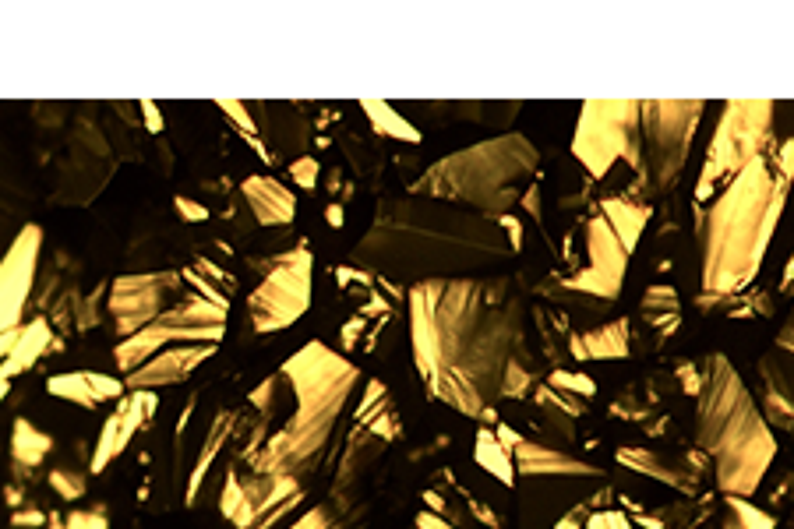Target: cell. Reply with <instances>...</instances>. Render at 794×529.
I'll return each instance as SVG.
<instances>
[{
    "label": "cell",
    "instance_id": "1",
    "mask_svg": "<svg viewBox=\"0 0 794 529\" xmlns=\"http://www.w3.org/2000/svg\"><path fill=\"white\" fill-rule=\"evenodd\" d=\"M413 364L427 395L463 417L495 424L505 374L526 343V307L505 276L442 279L406 290Z\"/></svg>",
    "mask_w": 794,
    "mask_h": 529
},
{
    "label": "cell",
    "instance_id": "2",
    "mask_svg": "<svg viewBox=\"0 0 794 529\" xmlns=\"http://www.w3.org/2000/svg\"><path fill=\"white\" fill-rule=\"evenodd\" d=\"M516 254L502 219L406 191L378 202L350 261L410 290L442 279H477L509 265Z\"/></svg>",
    "mask_w": 794,
    "mask_h": 529
},
{
    "label": "cell",
    "instance_id": "3",
    "mask_svg": "<svg viewBox=\"0 0 794 529\" xmlns=\"http://www.w3.org/2000/svg\"><path fill=\"white\" fill-rule=\"evenodd\" d=\"M279 374L290 381L293 392L290 417L269 434V441L244 466L265 473V477L304 480L322 462L339 417L350 406L353 388L360 385V371L332 346L308 343L290 360H283Z\"/></svg>",
    "mask_w": 794,
    "mask_h": 529
},
{
    "label": "cell",
    "instance_id": "4",
    "mask_svg": "<svg viewBox=\"0 0 794 529\" xmlns=\"http://www.w3.org/2000/svg\"><path fill=\"white\" fill-rule=\"evenodd\" d=\"M787 187L777 184L770 159L745 166L717 194L703 223V290L713 297H731L756 279L766 258L777 219L784 212Z\"/></svg>",
    "mask_w": 794,
    "mask_h": 529
},
{
    "label": "cell",
    "instance_id": "5",
    "mask_svg": "<svg viewBox=\"0 0 794 529\" xmlns=\"http://www.w3.org/2000/svg\"><path fill=\"white\" fill-rule=\"evenodd\" d=\"M696 399V445L713 459L717 487L735 498H752L777 455L770 424L720 353L703 360V388Z\"/></svg>",
    "mask_w": 794,
    "mask_h": 529
},
{
    "label": "cell",
    "instance_id": "6",
    "mask_svg": "<svg viewBox=\"0 0 794 529\" xmlns=\"http://www.w3.org/2000/svg\"><path fill=\"white\" fill-rule=\"evenodd\" d=\"M537 149L530 138L505 131V135L459 149L431 163L410 184V194L438 198V202L463 205L491 219L512 216L526 198V187L537 177Z\"/></svg>",
    "mask_w": 794,
    "mask_h": 529
},
{
    "label": "cell",
    "instance_id": "7",
    "mask_svg": "<svg viewBox=\"0 0 794 529\" xmlns=\"http://www.w3.org/2000/svg\"><path fill=\"white\" fill-rule=\"evenodd\" d=\"M569 152L593 180H604L618 163L643 173V103L586 99Z\"/></svg>",
    "mask_w": 794,
    "mask_h": 529
},
{
    "label": "cell",
    "instance_id": "8",
    "mask_svg": "<svg viewBox=\"0 0 794 529\" xmlns=\"http://www.w3.org/2000/svg\"><path fill=\"white\" fill-rule=\"evenodd\" d=\"M773 103L766 99H731L720 113L717 135L706 149V163L699 170L696 194L710 198L713 187H727L745 166L770 152Z\"/></svg>",
    "mask_w": 794,
    "mask_h": 529
},
{
    "label": "cell",
    "instance_id": "9",
    "mask_svg": "<svg viewBox=\"0 0 794 529\" xmlns=\"http://www.w3.org/2000/svg\"><path fill=\"white\" fill-rule=\"evenodd\" d=\"M226 307L212 304V300L198 297L195 290L180 300L177 307L156 318L149 328H142L138 336L120 339L117 350H113V360H117L120 374L128 378L131 371H138L142 364H149L152 357H159L163 350H173V346H191V343H209L219 346L226 336Z\"/></svg>",
    "mask_w": 794,
    "mask_h": 529
},
{
    "label": "cell",
    "instance_id": "10",
    "mask_svg": "<svg viewBox=\"0 0 794 529\" xmlns=\"http://www.w3.org/2000/svg\"><path fill=\"white\" fill-rule=\"evenodd\" d=\"M699 99H650L643 103V180L646 191H671L689 159V145L703 117Z\"/></svg>",
    "mask_w": 794,
    "mask_h": 529
},
{
    "label": "cell",
    "instance_id": "11",
    "mask_svg": "<svg viewBox=\"0 0 794 529\" xmlns=\"http://www.w3.org/2000/svg\"><path fill=\"white\" fill-rule=\"evenodd\" d=\"M311 261L308 247H293L279 254L262 276V283L248 297V321L258 336L283 332L293 321H300L311 307Z\"/></svg>",
    "mask_w": 794,
    "mask_h": 529
},
{
    "label": "cell",
    "instance_id": "12",
    "mask_svg": "<svg viewBox=\"0 0 794 529\" xmlns=\"http://www.w3.org/2000/svg\"><path fill=\"white\" fill-rule=\"evenodd\" d=\"M191 286L184 272H142V276H117L106 286V314L117 325L120 339L138 336L170 307L188 297Z\"/></svg>",
    "mask_w": 794,
    "mask_h": 529
},
{
    "label": "cell",
    "instance_id": "13",
    "mask_svg": "<svg viewBox=\"0 0 794 529\" xmlns=\"http://www.w3.org/2000/svg\"><path fill=\"white\" fill-rule=\"evenodd\" d=\"M583 240H586V265L579 272H572V276H565L562 286L607 304V300H615L618 293H622L629 251H625L618 233L607 226V219L600 216V212L586 223Z\"/></svg>",
    "mask_w": 794,
    "mask_h": 529
},
{
    "label": "cell",
    "instance_id": "14",
    "mask_svg": "<svg viewBox=\"0 0 794 529\" xmlns=\"http://www.w3.org/2000/svg\"><path fill=\"white\" fill-rule=\"evenodd\" d=\"M39 254H43V226L25 223L0 265V332L4 336L22 328L25 307H29L32 286H36Z\"/></svg>",
    "mask_w": 794,
    "mask_h": 529
},
{
    "label": "cell",
    "instance_id": "15",
    "mask_svg": "<svg viewBox=\"0 0 794 529\" xmlns=\"http://www.w3.org/2000/svg\"><path fill=\"white\" fill-rule=\"evenodd\" d=\"M68 152H71V163H64L57 180V191L50 194L53 205H89L92 198H99L103 191V180L89 177V166L92 170H110L113 156H110V145L99 131H92L85 120H78L75 135L68 138Z\"/></svg>",
    "mask_w": 794,
    "mask_h": 529
},
{
    "label": "cell",
    "instance_id": "16",
    "mask_svg": "<svg viewBox=\"0 0 794 529\" xmlns=\"http://www.w3.org/2000/svg\"><path fill=\"white\" fill-rule=\"evenodd\" d=\"M495 431L502 434L505 448L512 452V462H516V473L523 480H590L604 473L600 466L579 459V455L562 452L551 441L526 438V434L512 431L505 424H495Z\"/></svg>",
    "mask_w": 794,
    "mask_h": 529
},
{
    "label": "cell",
    "instance_id": "17",
    "mask_svg": "<svg viewBox=\"0 0 794 529\" xmlns=\"http://www.w3.org/2000/svg\"><path fill=\"white\" fill-rule=\"evenodd\" d=\"M156 406H159L156 392H128L124 399H120V406L106 417L96 448H92V462H89L92 477H99V473H103L106 466H110V462L117 459L131 441H135V434L152 420Z\"/></svg>",
    "mask_w": 794,
    "mask_h": 529
},
{
    "label": "cell",
    "instance_id": "18",
    "mask_svg": "<svg viewBox=\"0 0 794 529\" xmlns=\"http://www.w3.org/2000/svg\"><path fill=\"white\" fill-rule=\"evenodd\" d=\"M212 353H216V346H209V343L173 346V350H163L159 357H152L149 364H142L138 371H131L124 381H128L131 392H156V388L188 381Z\"/></svg>",
    "mask_w": 794,
    "mask_h": 529
},
{
    "label": "cell",
    "instance_id": "19",
    "mask_svg": "<svg viewBox=\"0 0 794 529\" xmlns=\"http://www.w3.org/2000/svg\"><path fill=\"white\" fill-rule=\"evenodd\" d=\"M124 388L128 381L110 378V374H99V371H68V374H53L46 381V392L53 399H64V403H75V406H103L113 403V399H124Z\"/></svg>",
    "mask_w": 794,
    "mask_h": 529
},
{
    "label": "cell",
    "instance_id": "20",
    "mask_svg": "<svg viewBox=\"0 0 794 529\" xmlns=\"http://www.w3.org/2000/svg\"><path fill=\"white\" fill-rule=\"evenodd\" d=\"M759 374H763L766 385L763 417H770V424L784 427V431H794V353H787V357L766 353L759 360Z\"/></svg>",
    "mask_w": 794,
    "mask_h": 529
},
{
    "label": "cell",
    "instance_id": "21",
    "mask_svg": "<svg viewBox=\"0 0 794 529\" xmlns=\"http://www.w3.org/2000/svg\"><path fill=\"white\" fill-rule=\"evenodd\" d=\"M385 448H389V441L378 438V434L368 431V427L353 424L350 438H346V452H343V459H339L336 480H332V498H343V491L350 494L353 487L364 480V473L382 459Z\"/></svg>",
    "mask_w": 794,
    "mask_h": 529
},
{
    "label": "cell",
    "instance_id": "22",
    "mask_svg": "<svg viewBox=\"0 0 794 529\" xmlns=\"http://www.w3.org/2000/svg\"><path fill=\"white\" fill-rule=\"evenodd\" d=\"M244 202L251 205L258 226H286L297 216V194L276 177H248L244 180Z\"/></svg>",
    "mask_w": 794,
    "mask_h": 529
},
{
    "label": "cell",
    "instance_id": "23",
    "mask_svg": "<svg viewBox=\"0 0 794 529\" xmlns=\"http://www.w3.org/2000/svg\"><path fill=\"white\" fill-rule=\"evenodd\" d=\"M50 343H53V325L43 314H36V321H29V325L8 332V336H4V385H8L11 378H18V374L29 371V367L46 353Z\"/></svg>",
    "mask_w": 794,
    "mask_h": 529
},
{
    "label": "cell",
    "instance_id": "24",
    "mask_svg": "<svg viewBox=\"0 0 794 529\" xmlns=\"http://www.w3.org/2000/svg\"><path fill=\"white\" fill-rule=\"evenodd\" d=\"M572 360H622L629 357V321L618 318L611 325L590 328V332H572L569 336Z\"/></svg>",
    "mask_w": 794,
    "mask_h": 529
},
{
    "label": "cell",
    "instance_id": "25",
    "mask_svg": "<svg viewBox=\"0 0 794 529\" xmlns=\"http://www.w3.org/2000/svg\"><path fill=\"white\" fill-rule=\"evenodd\" d=\"M353 424L368 427V431H375L378 438H385V441H396L399 434H403L399 413H396V406H392V395L382 381H368V385H364V395H360L357 410H353Z\"/></svg>",
    "mask_w": 794,
    "mask_h": 529
},
{
    "label": "cell",
    "instance_id": "26",
    "mask_svg": "<svg viewBox=\"0 0 794 529\" xmlns=\"http://www.w3.org/2000/svg\"><path fill=\"white\" fill-rule=\"evenodd\" d=\"M618 462L629 466V470L643 473L650 480H660V484L675 487V491L692 494L696 491V477H692L685 466H675V462H667L664 455H653L650 448H618Z\"/></svg>",
    "mask_w": 794,
    "mask_h": 529
},
{
    "label": "cell",
    "instance_id": "27",
    "mask_svg": "<svg viewBox=\"0 0 794 529\" xmlns=\"http://www.w3.org/2000/svg\"><path fill=\"white\" fill-rule=\"evenodd\" d=\"M600 216L607 219V226L618 233V240L625 244V251H636L639 237H643V226L646 219H650V205L636 202V198H629V194H611V198H604L600 202Z\"/></svg>",
    "mask_w": 794,
    "mask_h": 529
},
{
    "label": "cell",
    "instance_id": "28",
    "mask_svg": "<svg viewBox=\"0 0 794 529\" xmlns=\"http://www.w3.org/2000/svg\"><path fill=\"white\" fill-rule=\"evenodd\" d=\"M237 427H240V420H237V413H230V410H219L216 417H212L209 434H205V441H202V452H198V459H195V470H191L188 494H184V498H188V505H195L198 491H202L205 473L212 470V462H216V455L223 452V445L233 438V431H237Z\"/></svg>",
    "mask_w": 794,
    "mask_h": 529
},
{
    "label": "cell",
    "instance_id": "29",
    "mask_svg": "<svg viewBox=\"0 0 794 529\" xmlns=\"http://www.w3.org/2000/svg\"><path fill=\"white\" fill-rule=\"evenodd\" d=\"M473 459H477V466L484 473H491V477L498 480V484L505 487H516V462H512V452L505 448L502 434L495 431V427H480L477 438H473Z\"/></svg>",
    "mask_w": 794,
    "mask_h": 529
},
{
    "label": "cell",
    "instance_id": "30",
    "mask_svg": "<svg viewBox=\"0 0 794 529\" xmlns=\"http://www.w3.org/2000/svg\"><path fill=\"white\" fill-rule=\"evenodd\" d=\"M357 106L364 110V117L371 120L375 135L396 138V142H406V145H417L420 142V131L392 103H385V99H360Z\"/></svg>",
    "mask_w": 794,
    "mask_h": 529
},
{
    "label": "cell",
    "instance_id": "31",
    "mask_svg": "<svg viewBox=\"0 0 794 529\" xmlns=\"http://www.w3.org/2000/svg\"><path fill=\"white\" fill-rule=\"evenodd\" d=\"M523 103H431L435 117H456V120H477V124L505 127L519 113Z\"/></svg>",
    "mask_w": 794,
    "mask_h": 529
},
{
    "label": "cell",
    "instance_id": "32",
    "mask_svg": "<svg viewBox=\"0 0 794 529\" xmlns=\"http://www.w3.org/2000/svg\"><path fill=\"white\" fill-rule=\"evenodd\" d=\"M544 385V374H540V360L533 357L530 353V346H519V353L512 357V364H509V374H505V395L502 399H526L530 395L533 399V392Z\"/></svg>",
    "mask_w": 794,
    "mask_h": 529
},
{
    "label": "cell",
    "instance_id": "33",
    "mask_svg": "<svg viewBox=\"0 0 794 529\" xmlns=\"http://www.w3.org/2000/svg\"><path fill=\"white\" fill-rule=\"evenodd\" d=\"M50 448H53L50 434H43L25 417L15 420V431H11V459H15L18 466H39V462L50 455Z\"/></svg>",
    "mask_w": 794,
    "mask_h": 529
},
{
    "label": "cell",
    "instance_id": "34",
    "mask_svg": "<svg viewBox=\"0 0 794 529\" xmlns=\"http://www.w3.org/2000/svg\"><path fill=\"white\" fill-rule=\"evenodd\" d=\"M643 314L650 325H657L660 336H675L678 321H682V311H678V293L671 286H650L643 297Z\"/></svg>",
    "mask_w": 794,
    "mask_h": 529
},
{
    "label": "cell",
    "instance_id": "35",
    "mask_svg": "<svg viewBox=\"0 0 794 529\" xmlns=\"http://www.w3.org/2000/svg\"><path fill=\"white\" fill-rule=\"evenodd\" d=\"M724 529H773V519L759 512L752 501L727 494L724 498Z\"/></svg>",
    "mask_w": 794,
    "mask_h": 529
},
{
    "label": "cell",
    "instance_id": "36",
    "mask_svg": "<svg viewBox=\"0 0 794 529\" xmlns=\"http://www.w3.org/2000/svg\"><path fill=\"white\" fill-rule=\"evenodd\" d=\"M547 385H555L558 392L576 395V399H586V403H590V395L597 392V381L586 378V374H579V371H565V367L547 374Z\"/></svg>",
    "mask_w": 794,
    "mask_h": 529
},
{
    "label": "cell",
    "instance_id": "37",
    "mask_svg": "<svg viewBox=\"0 0 794 529\" xmlns=\"http://www.w3.org/2000/svg\"><path fill=\"white\" fill-rule=\"evenodd\" d=\"M50 487L60 494L64 501H78L85 494V487H89V480H85V473H71V470H53L50 473Z\"/></svg>",
    "mask_w": 794,
    "mask_h": 529
},
{
    "label": "cell",
    "instance_id": "38",
    "mask_svg": "<svg viewBox=\"0 0 794 529\" xmlns=\"http://www.w3.org/2000/svg\"><path fill=\"white\" fill-rule=\"evenodd\" d=\"M286 529H339V522L329 505H318V508H308V512H300Z\"/></svg>",
    "mask_w": 794,
    "mask_h": 529
},
{
    "label": "cell",
    "instance_id": "39",
    "mask_svg": "<svg viewBox=\"0 0 794 529\" xmlns=\"http://www.w3.org/2000/svg\"><path fill=\"white\" fill-rule=\"evenodd\" d=\"M318 173H322V166H318V159H311V156H300L290 163V180L297 187H304V191L318 187Z\"/></svg>",
    "mask_w": 794,
    "mask_h": 529
},
{
    "label": "cell",
    "instance_id": "40",
    "mask_svg": "<svg viewBox=\"0 0 794 529\" xmlns=\"http://www.w3.org/2000/svg\"><path fill=\"white\" fill-rule=\"evenodd\" d=\"M53 529H106L103 512H71L68 519H53Z\"/></svg>",
    "mask_w": 794,
    "mask_h": 529
},
{
    "label": "cell",
    "instance_id": "41",
    "mask_svg": "<svg viewBox=\"0 0 794 529\" xmlns=\"http://www.w3.org/2000/svg\"><path fill=\"white\" fill-rule=\"evenodd\" d=\"M173 209H177V216L184 219V223H205V219H209V209L191 202L188 194H177V198H173Z\"/></svg>",
    "mask_w": 794,
    "mask_h": 529
},
{
    "label": "cell",
    "instance_id": "42",
    "mask_svg": "<svg viewBox=\"0 0 794 529\" xmlns=\"http://www.w3.org/2000/svg\"><path fill=\"white\" fill-rule=\"evenodd\" d=\"M586 529H632V522L625 519L622 512H611V508H604V512H593V519L586 522Z\"/></svg>",
    "mask_w": 794,
    "mask_h": 529
},
{
    "label": "cell",
    "instance_id": "43",
    "mask_svg": "<svg viewBox=\"0 0 794 529\" xmlns=\"http://www.w3.org/2000/svg\"><path fill=\"white\" fill-rule=\"evenodd\" d=\"M138 110H142V124L149 127V135H159V131H163V113H159V103H149V99H145V103H138Z\"/></svg>",
    "mask_w": 794,
    "mask_h": 529
},
{
    "label": "cell",
    "instance_id": "44",
    "mask_svg": "<svg viewBox=\"0 0 794 529\" xmlns=\"http://www.w3.org/2000/svg\"><path fill=\"white\" fill-rule=\"evenodd\" d=\"M417 529H459L456 522L442 519L438 512H420L417 515Z\"/></svg>",
    "mask_w": 794,
    "mask_h": 529
},
{
    "label": "cell",
    "instance_id": "45",
    "mask_svg": "<svg viewBox=\"0 0 794 529\" xmlns=\"http://www.w3.org/2000/svg\"><path fill=\"white\" fill-rule=\"evenodd\" d=\"M780 286H784V290H791V286H794V254H791V261H787V269H784V283H780Z\"/></svg>",
    "mask_w": 794,
    "mask_h": 529
},
{
    "label": "cell",
    "instance_id": "46",
    "mask_svg": "<svg viewBox=\"0 0 794 529\" xmlns=\"http://www.w3.org/2000/svg\"><path fill=\"white\" fill-rule=\"evenodd\" d=\"M22 522H43V515H39V512H29V515H15V526H22Z\"/></svg>",
    "mask_w": 794,
    "mask_h": 529
}]
</instances>
